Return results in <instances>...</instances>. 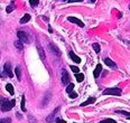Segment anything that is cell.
Here are the masks:
<instances>
[{
    "mask_svg": "<svg viewBox=\"0 0 130 123\" xmlns=\"http://www.w3.org/2000/svg\"><path fill=\"white\" fill-rule=\"evenodd\" d=\"M16 104V101L15 100H7L5 97H1L0 98V110L2 112H8L10 111Z\"/></svg>",
    "mask_w": 130,
    "mask_h": 123,
    "instance_id": "cell-1",
    "label": "cell"
},
{
    "mask_svg": "<svg viewBox=\"0 0 130 123\" xmlns=\"http://www.w3.org/2000/svg\"><path fill=\"white\" fill-rule=\"evenodd\" d=\"M17 37H18V39L19 40H21L24 43V44H29V43L31 42V39H30V36H29L28 34L26 33V31H24V30H19L17 33Z\"/></svg>",
    "mask_w": 130,
    "mask_h": 123,
    "instance_id": "cell-2",
    "label": "cell"
},
{
    "mask_svg": "<svg viewBox=\"0 0 130 123\" xmlns=\"http://www.w3.org/2000/svg\"><path fill=\"white\" fill-rule=\"evenodd\" d=\"M103 94L104 95H116L119 96L121 95V90L118 89V87H111V89H107L103 91Z\"/></svg>",
    "mask_w": 130,
    "mask_h": 123,
    "instance_id": "cell-3",
    "label": "cell"
},
{
    "mask_svg": "<svg viewBox=\"0 0 130 123\" xmlns=\"http://www.w3.org/2000/svg\"><path fill=\"white\" fill-rule=\"evenodd\" d=\"M4 73L5 75L8 76V77H12L13 76V73H12V69H11V63L10 62H7L4 66Z\"/></svg>",
    "mask_w": 130,
    "mask_h": 123,
    "instance_id": "cell-4",
    "label": "cell"
},
{
    "mask_svg": "<svg viewBox=\"0 0 130 123\" xmlns=\"http://www.w3.org/2000/svg\"><path fill=\"white\" fill-rule=\"evenodd\" d=\"M70 81H71V78H70V75L69 73L66 72V69H62V82H63V84H70Z\"/></svg>",
    "mask_w": 130,
    "mask_h": 123,
    "instance_id": "cell-5",
    "label": "cell"
},
{
    "mask_svg": "<svg viewBox=\"0 0 130 123\" xmlns=\"http://www.w3.org/2000/svg\"><path fill=\"white\" fill-rule=\"evenodd\" d=\"M48 47H50V50L53 53L54 55H56L57 57H59V56H61V50H59L58 47H56L55 45L53 44V43H50V46H48Z\"/></svg>",
    "mask_w": 130,
    "mask_h": 123,
    "instance_id": "cell-6",
    "label": "cell"
},
{
    "mask_svg": "<svg viewBox=\"0 0 130 123\" xmlns=\"http://www.w3.org/2000/svg\"><path fill=\"white\" fill-rule=\"evenodd\" d=\"M67 20L71 21V23H73V24H76V25L80 26L81 28H84V24H83V21H81L80 19H77V18H75V17H69V18H67Z\"/></svg>",
    "mask_w": 130,
    "mask_h": 123,
    "instance_id": "cell-7",
    "label": "cell"
},
{
    "mask_svg": "<svg viewBox=\"0 0 130 123\" xmlns=\"http://www.w3.org/2000/svg\"><path fill=\"white\" fill-rule=\"evenodd\" d=\"M101 71H102V65L101 64H98L95 69H94V72H93V76L95 77V78H98V77L100 76V74H101Z\"/></svg>",
    "mask_w": 130,
    "mask_h": 123,
    "instance_id": "cell-8",
    "label": "cell"
},
{
    "mask_svg": "<svg viewBox=\"0 0 130 123\" xmlns=\"http://www.w3.org/2000/svg\"><path fill=\"white\" fill-rule=\"evenodd\" d=\"M37 50H38V55H39L40 59H42V60H45V58H46L45 52H44V49H43V47L40 46V45H37Z\"/></svg>",
    "mask_w": 130,
    "mask_h": 123,
    "instance_id": "cell-9",
    "label": "cell"
},
{
    "mask_svg": "<svg viewBox=\"0 0 130 123\" xmlns=\"http://www.w3.org/2000/svg\"><path fill=\"white\" fill-rule=\"evenodd\" d=\"M104 64H107V65L109 66V67H111V68H117L116 63L112 59H110V58H104Z\"/></svg>",
    "mask_w": 130,
    "mask_h": 123,
    "instance_id": "cell-10",
    "label": "cell"
},
{
    "mask_svg": "<svg viewBox=\"0 0 130 123\" xmlns=\"http://www.w3.org/2000/svg\"><path fill=\"white\" fill-rule=\"evenodd\" d=\"M70 57H71V59H72L73 62H75L76 64H80V63H81V58L78 57L77 55H75L74 52H70Z\"/></svg>",
    "mask_w": 130,
    "mask_h": 123,
    "instance_id": "cell-11",
    "label": "cell"
},
{
    "mask_svg": "<svg viewBox=\"0 0 130 123\" xmlns=\"http://www.w3.org/2000/svg\"><path fill=\"white\" fill-rule=\"evenodd\" d=\"M30 20V15L29 14H25L23 16V17L20 18V20H19V23L23 25V24H26V23H28V21Z\"/></svg>",
    "mask_w": 130,
    "mask_h": 123,
    "instance_id": "cell-12",
    "label": "cell"
},
{
    "mask_svg": "<svg viewBox=\"0 0 130 123\" xmlns=\"http://www.w3.org/2000/svg\"><path fill=\"white\" fill-rule=\"evenodd\" d=\"M58 111H59V108H57V109L55 110V111L53 112L52 114H50V115H48L47 117H46V121H47V122H50V123H51V122H53V121H54V115H55V114L57 113Z\"/></svg>",
    "mask_w": 130,
    "mask_h": 123,
    "instance_id": "cell-13",
    "label": "cell"
},
{
    "mask_svg": "<svg viewBox=\"0 0 130 123\" xmlns=\"http://www.w3.org/2000/svg\"><path fill=\"white\" fill-rule=\"evenodd\" d=\"M95 102V97H89L88 100L85 101V102H83L81 104V106H86V105H90V104H93Z\"/></svg>",
    "mask_w": 130,
    "mask_h": 123,
    "instance_id": "cell-14",
    "label": "cell"
},
{
    "mask_svg": "<svg viewBox=\"0 0 130 123\" xmlns=\"http://www.w3.org/2000/svg\"><path fill=\"white\" fill-rule=\"evenodd\" d=\"M50 98H51V93H48V94L45 95L44 101L42 102V108H44V106H46V104H48V102H50Z\"/></svg>",
    "mask_w": 130,
    "mask_h": 123,
    "instance_id": "cell-15",
    "label": "cell"
},
{
    "mask_svg": "<svg viewBox=\"0 0 130 123\" xmlns=\"http://www.w3.org/2000/svg\"><path fill=\"white\" fill-rule=\"evenodd\" d=\"M15 46H16V48H17L18 50H23V48H24V43L18 39L17 42H15Z\"/></svg>",
    "mask_w": 130,
    "mask_h": 123,
    "instance_id": "cell-16",
    "label": "cell"
},
{
    "mask_svg": "<svg viewBox=\"0 0 130 123\" xmlns=\"http://www.w3.org/2000/svg\"><path fill=\"white\" fill-rule=\"evenodd\" d=\"M75 78H76V81L78 83L83 82V79H84V75H83V73H76L75 74Z\"/></svg>",
    "mask_w": 130,
    "mask_h": 123,
    "instance_id": "cell-17",
    "label": "cell"
},
{
    "mask_svg": "<svg viewBox=\"0 0 130 123\" xmlns=\"http://www.w3.org/2000/svg\"><path fill=\"white\" fill-rule=\"evenodd\" d=\"M6 90L9 92V94H11V95H13L15 94V91H13V86L11 84H7L6 85Z\"/></svg>",
    "mask_w": 130,
    "mask_h": 123,
    "instance_id": "cell-18",
    "label": "cell"
},
{
    "mask_svg": "<svg viewBox=\"0 0 130 123\" xmlns=\"http://www.w3.org/2000/svg\"><path fill=\"white\" fill-rule=\"evenodd\" d=\"M16 8V6H15V2H11V5H10V6H8L7 8H6V11L8 12V14H10V12L11 11H13V9H15Z\"/></svg>",
    "mask_w": 130,
    "mask_h": 123,
    "instance_id": "cell-19",
    "label": "cell"
},
{
    "mask_svg": "<svg viewBox=\"0 0 130 123\" xmlns=\"http://www.w3.org/2000/svg\"><path fill=\"white\" fill-rule=\"evenodd\" d=\"M73 90H74V84H73V83L67 84V87H66V93L67 94H70L71 92H73Z\"/></svg>",
    "mask_w": 130,
    "mask_h": 123,
    "instance_id": "cell-20",
    "label": "cell"
},
{
    "mask_svg": "<svg viewBox=\"0 0 130 123\" xmlns=\"http://www.w3.org/2000/svg\"><path fill=\"white\" fill-rule=\"evenodd\" d=\"M20 73H21V72H20V68L17 66V67L15 68V74H16V76H17L18 81H20Z\"/></svg>",
    "mask_w": 130,
    "mask_h": 123,
    "instance_id": "cell-21",
    "label": "cell"
},
{
    "mask_svg": "<svg viewBox=\"0 0 130 123\" xmlns=\"http://www.w3.org/2000/svg\"><path fill=\"white\" fill-rule=\"evenodd\" d=\"M92 47H93V49L95 53H100V45L98 44V43H94V44L92 45Z\"/></svg>",
    "mask_w": 130,
    "mask_h": 123,
    "instance_id": "cell-22",
    "label": "cell"
},
{
    "mask_svg": "<svg viewBox=\"0 0 130 123\" xmlns=\"http://www.w3.org/2000/svg\"><path fill=\"white\" fill-rule=\"evenodd\" d=\"M25 102H26V100H25V95H23V96H21V110H23L24 112L26 111V108H25Z\"/></svg>",
    "mask_w": 130,
    "mask_h": 123,
    "instance_id": "cell-23",
    "label": "cell"
},
{
    "mask_svg": "<svg viewBox=\"0 0 130 123\" xmlns=\"http://www.w3.org/2000/svg\"><path fill=\"white\" fill-rule=\"evenodd\" d=\"M38 4H39V0H29V5H30L31 7L38 6Z\"/></svg>",
    "mask_w": 130,
    "mask_h": 123,
    "instance_id": "cell-24",
    "label": "cell"
},
{
    "mask_svg": "<svg viewBox=\"0 0 130 123\" xmlns=\"http://www.w3.org/2000/svg\"><path fill=\"white\" fill-rule=\"evenodd\" d=\"M116 113H119V114H123V115H126L127 117L130 116V112H127V111H116Z\"/></svg>",
    "mask_w": 130,
    "mask_h": 123,
    "instance_id": "cell-25",
    "label": "cell"
},
{
    "mask_svg": "<svg viewBox=\"0 0 130 123\" xmlns=\"http://www.w3.org/2000/svg\"><path fill=\"white\" fill-rule=\"evenodd\" d=\"M0 123H11V119L10 117H4L0 120Z\"/></svg>",
    "mask_w": 130,
    "mask_h": 123,
    "instance_id": "cell-26",
    "label": "cell"
},
{
    "mask_svg": "<svg viewBox=\"0 0 130 123\" xmlns=\"http://www.w3.org/2000/svg\"><path fill=\"white\" fill-rule=\"evenodd\" d=\"M100 123H117V122L112 119H104V120H102Z\"/></svg>",
    "mask_w": 130,
    "mask_h": 123,
    "instance_id": "cell-27",
    "label": "cell"
},
{
    "mask_svg": "<svg viewBox=\"0 0 130 123\" xmlns=\"http://www.w3.org/2000/svg\"><path fill=\"white\" fill-rule=\"evenodd\" d=\"M71 69H72V72L73 73H80V69H78V67L77 66H73V65H71Z\"/></svg>",
    "mask_w": 130,
    "mask_h": 123,
    "instance_id": "cell-28",
    "label": "cell"
},
{
    "mask_svg": "<svg viewBox=\"0 0 130 123\" xmlns=\"http://www.w3.org/2000/svg\"><path fill=\"white\" fill-rule=\"evenodd\" d=\"M69 96H70V98H76V97H77V93L71 92V93L69 94Z\"/></svg>",
    "mask_w": 130,
    "mask_h": 123,
    "instance_id": "cell-29",
    "label": "cell"
},
{
    "mask_svg": "<svg viewBox=\"0 0 130 123\" xmlns=\"http://www.w3.org/2000/svg\"><path fill=\"white\" fill-rule=\"evenodd\" d=\"M55 123H66V122H65V120L61 119V117H58V119H56V122Z\"/></svg>",
    "mask_w": 130,
    "mask_h": 123,
    "instance_id": "cell-30",
    "label": "cell"
},
{
    "mask_svg": "<svg viewBox=\"0 0 130 123\" xmlns=\"http://www.w3.org/2000/svg\"><path fill=\"white\" fill-rule=\"evenodd\" d=\"M28 121H30L31 123H36V120H35L32 116H28Z\"/></svg>",
    "mask_w": 130,
    "mask_h": 123,
    "instance_id": "cell-31",
    "label": "cell"
},
{
    "mask_svg": "<svg viewBox=\"0 0 130 123\" xmlns=\"http://www.w3.org/2000/svg\"><path fill=\"white\" fill-rule=\"evenodd\" d=\"M81 1H83V0H69L67 2H81Z\"/></svg>",
    "mask_w": 130,
    "mask_h": 123,
    "instance_id": "cell-32",
    "label": "cell"
},
{
    "mask_svg": "<svg viewBox=\"0 0 130 123\" xmlns=\"http://www.w3.org/2000/svg\"><path fill=\"white\" fill-rule=\"evenodd\" d=\"M16 115L18 116V119H19V120L21 119V117H23V116H21V114H19V113H18V112H17V113H16Z\"/></svg>",
    "mask_w": 130,
    "mask_h": 123,
    "instance_id": "cell-33",
    "label": "cell"
},
{
    "mask_svg": "<svg viewBox=\"0 0 130 123\" xmlns=\"http://www.w3.org/2000/svg\"><path fill=\"white\" fill-rule=\"evenodd\" d=\"M90 2H92V4H93V2H95V0H90Z\"/></svg>",
    "mask_w": 130,
    "mask_h": 123,
    "instance_id": "cell-34",
    "label": "cell"
},
{
    "mask_svg": "<svg viewBox=\"0 0 130 123\" xmlns=\"http://www.w3.org/2000/svg\"><path fill=\"white\" fill-rule=\"evenodd\" d=\"M1 77H2V74H1V73H0V78H1Z\"/></svg>",
    "mask_w": 130,
    "mask_h": 123,
    "instance_id": "cell-35",
    "label": "cell"
},
{
    "mask_svg": "<svg viewBox=\"0 0 130 123\" xmlns=\"http://www.w3.org/2000/svg\"><path fill=\"white\" fill-rule=\"evenodd\" d=\"M63 1H65V2H67V1H69V0H63Z\"/></svg>",
    "mask_w": 130,
    "mask_h": 123,
    "instance_id": "cell-36",
    "label": "cell"
}]
</instances>
